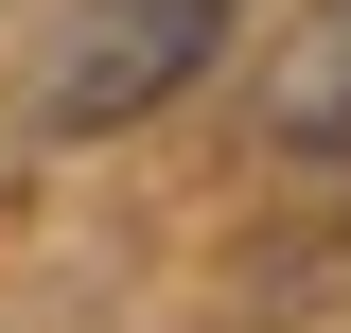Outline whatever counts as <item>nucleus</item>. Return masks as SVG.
Returning <instances> with one entry per match:
<instances>
[{"label":"nucleus","instance_id":"f257e3e1","mask_svg":"<svg viewBox=\"0 0 351 333\" xmlns=\"http://www.w3.org/2000/svg\"><path fill=\"white\" fill-rule=\"evenodd\" d=\"M211 53H228V0H88L71 53H53V88H36V123H53V140L141 123V106H176Z\"/></svg>","mask_w":351,"mask_h":333},{"label":"nucleus","instance_id":"f03ea898","mask_svg":"<svg viewBox=\"0 0 351 333\" xmlns=\"http://www.w3.org/2000/svg\"><path fill=\"white\" fill-rule=\"evenodd\" d=\"M281 140H299V158H351V18L299 53V88H281Z\"/></svg>","mask_w":351,"mask_h":333}]
</instances>
